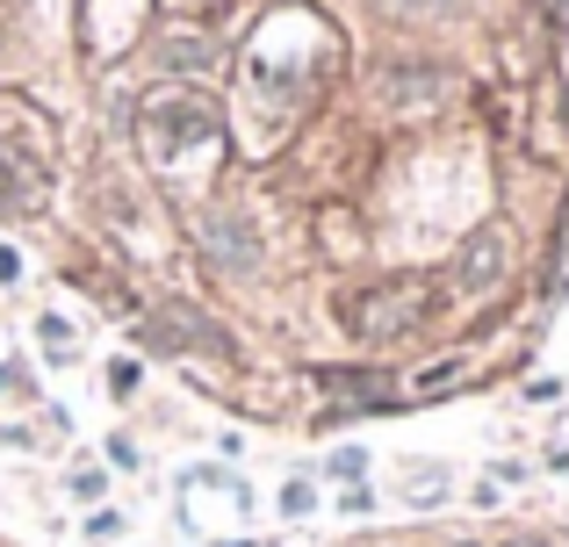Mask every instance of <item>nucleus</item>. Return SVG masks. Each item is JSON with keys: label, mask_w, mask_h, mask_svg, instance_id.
Instances as JSON below:
<instances>
[{"label": "nucleus", "mask_w": 569, "mask_h": 547, "mask_svg": "<svg viewBox=\"0 0 569 547\" xmlns=\"http://www.w3.org/2000/svg\"><path fill=\"white\" fill-rule=\"evenodd\" d=\"M138 115H144V152H152L159 166L217 138V101H209V94H181V87H159V94L144 101Z\"/></svg>", "instance_id": "f257e3e1"}, {"label": "nucleus", "mask_w": 569, "mask_h": 547, "mask_svg": "<svg viewBox=\"0 0 569 547\" xmlns=\"http://www.w3.org/2000/svg\"><path fill=\"white\" fill-rule=\"evenodd\" d=\"M426 310H432L426 281H382V288L339 303V317H347V332L361 338V346H382V338H403L411 324H426Z\"/></svg>", "instance_id": "f03ea898"}, {"label": "nucleus", "mask_w": 569, "mask_h": 547, "mask_svg": "<svg viewBox=\"0 0 569 547\" xmlns=\"http://www.w3.org/2000/svg\"><path fill=\"white\" fill-rule=\"evenodd\" d=\"M144 346H194V353H209V361H223V353H231V332L209 324L202 310H188V303H167V310L144 317Z\"/></svg>", "instance_id": "7ed1b4c3"}, {"label": "nucleus", "mask_w": 569, "mask_h": 547, "mask_svg": "<svg viewBox=\"0 0 569 547\" xmlns=\"http://www.w3.org/2000/svg\"><path fill=\"white\" fill-rule=\"evenodd\" d=\"M202 253L217 260L223 274H246L252 260H260V245H252V224H238V216H209V224H202Z\"/></svg>", "instance_id": "20e7f679"}, {"label": "nucleus", "mask_w": 569, "mask_h": 547, "mask_svg": "<svg viewBox=\"0 0 569 547\" xmlns=\"http://www.w3.org/2000/svg\"><path fill=\"white\" fill-rule=\"evenodd\" d=\"M498 267H505V239H498V231H476L469 253H461V281H469V288H483Z\"/></svg>", "instance_id": "39448f33"}, {"label": "nucleus", "mask_w": 569, "mask_h": 547, "mask_svg": "<svg viewBox=\"0 0 569 547\" xmlns=\"http://www.w3.org/2000/svg\"><path fill=\"white\" fill-rule=\"evenodd\" d=\"M447 72H432L426 58H411V72H382V94L389 101H411V94H440Z\"/></svg>", "instance_id": "423d86ee"}, {"label": "nucleus", "mask_w": 569, "mask_h": 547, "mask_svg": "<svg viewBox=\"0 0 569 547\" xmlns=\"http://www.w3.org/2000/svg\"><path fill=\"white\" fill-rule=\"evenodd\" d=\"M159 65H167V72L209 65V37H202V29H188V37H167V43H159Z\"/></svg>", "instance_id": "0eeeda50"}, {"label": "nucleus", "mask_w": 569, "mask_h": 547, "mask_svg": "<svg viewBox=\"0 0 569 547\" xmlns=\"http://www.w3.org/2000/svg\"><path fill=\"white\" fill-rule=\"evenodd\" d=\"M376 8H389V14H455L461 0H376Z\"/></svg>", "instance_id": "6e6552de"}, {"label": "nucleus", "mask_w": 569, "mask_h": 547, "mask_svg": "<svg viewBox=\"0 0 569 547\" xmlns=\"http://www.w3.org/2000/svg\"><path fill=\"white\" fill-rule=\"evenodd\" d=\"M37 332H43V346H51V361H72V332H66V317H43Z\"/></svg>", "instance_id": "1a4fd4ad"}, {"label": "nucleus", "mask_w": 569, "mask_h": 547, "mask_svg": "<svg viewBox=\"0 0 569 547\" xmlns=\"http://www.w3.org/2000/svg\"><path fill=\"white\" fill-rule=\"evenodd\" d=\"M361 468H368V454L353 447V454H332V462H325V476H332V483H361Z\"/></svg>", "instance_id": "9d476101"}, {"label": "nucleus", "mask_w": 569, "mask_h": 547, "mask_svg": "<svg viewBox=\"0 0 569 547\" xmlns=\"http://www.w3.org/2000/svg\"><path fill=\"white\" fill-rule=\"evenodd\" d=\"M461 382V361H447V367H426V375H418V396H432V389H455Z\"/></svg>", "instance_id": "9b49d317"}, {"label": "nucleus", "mask_w": 569, "mask_h": 547, "mask_svg": "<svg viewBox=\"0 0 569 547\" xmlns=\"http://www.w3.org/2000/svg\"><path fill=\"white\" fill-rule=\"evenodd\" d=\"M109 389H116V396L138 389V361H116V367H109Z\"/></svg>", "instance_id": "f8f14e48"}, {"label": "nucleus", "mask_w": 569, "mask_h": 547, "mask_svg": "<svg viewBox=\"0 0 569 547\" xmlns=\"http://www.w3.org/2000/svg\"><path fill=\"white\" fill-rule=\"evenodd\" d=\"M281 511H289V519H296V511H310V483H289V490H281Z\"/></svg>", "instance_id": "ddd939ff"}, {"label": "nucleus", "mask_w": 569, "mask_h": 547, "mask_svg": "<svg viewBox=\"0 0 569 547\" xmlns=\"http://www.w3.org/2000/svg\"><path fill=\"white\" fill-rule=\"evenodd\" d=\"M87 534H94V540H116V534H123V519H116V511H94V526H87Z\"/></svg>", "instance_id": "4468645a"}, {"label": "nucleus", "mask_w": 569, "mask_h": 547, "mask_svg": "<svg viewBox=\"0 0 569 547\" xmlns=\"http://www.w3.org/2000/svg\"><path fill=\"white\" fill-rule=\"evenodd\" d=\"M14 274H22V260H14V253H0V281H14Z\"/></svg>", "instance_id": "2eb2a0df"}, {"label": "nucleus", "mask_w": 569, "mask_h": 547, "mask_svg": "<svg viewBox=\"0 0 569 547\" xmlns=\"http://www.w3.org/2000/svg\"><path fill=\"white\" fill-rule=\"evenodd\" d=\"M519 547H527V540H519Z\"/></svg>", "instance_id": "dca6fc26"}]
</instances>
